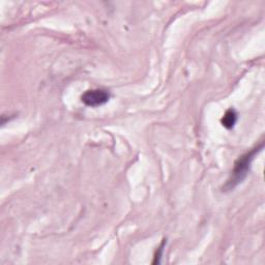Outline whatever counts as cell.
Segmentation results:
<instances>
[{
  "label": "cell",
  "instance_id": "cell-1",
  "mask_svg": "<svg viewBox=\"0 0 265 265\" xmlns=\"http://www.w3.org/2000/svg\"><path fill=\"white\" fill-rule=\"evenodd\" d=\"M263 146H264V143L262 142L260 145L256 146L249 152H246L238 157V160L234 164L233 170L230 175V179L227 181L226 185L223 188V190H225V192L233 190L234 188H236L239 184H241L246 179L250 168H251V164H252L254 157L263 148Z\"/></svg>",
  "mask_w": 265,
  "mask_h": 265
},
{
  "label": "cell",
  "instance_id": "cell-2",
  "mask_svg": "<svg viewBox=\"0 0 265 265\" xmlns=\"http://www.w3.org/2000/svg\"><path fill=\"white\" fill-rule=\"evenodd\" d=\"M110 99V94L108 91L106 90H92V91H87L86 93L83 94V96L81 97L82 102L92 108H96V107H100L104 104H106Z\"/></svg>",
  "mask_w": 265,
  "mask_h": 265
},
{
  "label": "cell",
  "instance_id": "cell-3",
  "mask_svg": "<svg viewBox=\"0 0 265 265\" xmlns=\"http://www.w3.org/2000/svg\"><path fill=\"white\" fill-rule=\"evenodd\" d=\"M237 118H238L237 112L231 108L225 112V114L221 119V123L227 130H231L234 128L235 123L237 122Z\"/></svg>",
  "mask_w": 265,
  "mask_h": 265
},
{
  "label": "cell",
  "instance_id": "cell-4",
  "mask_svg": "<svg viewBox=\"0 0 265 265\" xmlns=\"http://www.w3.org/2000/svg\"><path fill=\"white\" fill-rule=\"evenodd\" d=\"M166 246V239H164L162 241V243L160 244V246L156 249L155 253H154V260H153V264H158L161 263V259L163 257V254H164V249Z\"/></svg>",
  "mask_w": 265,
  "mask_h": 265
}]
</instances>
